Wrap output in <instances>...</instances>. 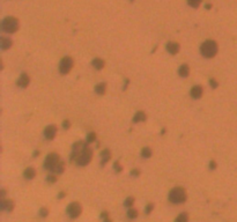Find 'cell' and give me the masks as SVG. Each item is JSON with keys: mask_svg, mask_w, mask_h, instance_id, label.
<instances>
[{"mask_svg": "<svg viewBox=\"0 0 237 222\" xmlns=\"http://www.w3.org/2000/svg\"><path fill=\"white\" fill-rule=\"evenodd\" d=\"M218 50H219L218 44H216L215 41H212V40H208V41H206V42H204L200 47L201 54L206 58H213L218 53Z\"/></svg>", "mask_w": 237, "mask_h": 222, "instance_id": "obj_1", "label": "cell"}, {"mask_svg": "<svg viewBox=\"0 0 237 222\" xmlns=\"http://www.w3.org/2000/svg\"><path fill=\"white\" fill-rule=\"evenodd\" d=\"M187 194L183 187H174L169 193V200L173 204H182L186 200Z\"/></svg>", "mask_w": 237, "mask_h": 222, "instance_id": "obj_2", "label": "cell"}, {"mask_svg": "<svg viewBox=\"0 0 237 222\" xmlns=\"http://www.w3.org/2000/svg\"><path fill=\"white\" fill-rule=\"evenodd\" d=\"M3 29L6 32L13 34L19 29V21L18 19H15L14 16H7L3 21Z\"/></svg>", "mask_w": 237, "mask_h": 222, "instance_id": "obj_3", "label": "cell"}, {"mask_svg": "<svg viewBox=\"0 0 237 222\" xmlns=\"http://www.w3.org/2000/svg\"><path fill=\"white\" fill-rule=\"evenodd\" d=\"M91 158H93V151L87 146L82 151V153L79 155V158H78V160H76L75 162H76V164L80 165V167H85V165H87L89 163Z\"/></svg>", "mask_w": 237, "mask_h": 222, "instance_id": "obj_4", "label": "cell"}, {"mask_svg": "<svg viewBox=\"0 0 237 222\" xmlns=\"http://www.w3.org/2000/svg\"><path fill=\"white\" fill-rule=\"evenodd\" d=\"M59 155L56 154V153H51V154H49L47 156V158H45V162H44V168L47 169V170H53L54 167L59 163Z\"/></svg>", "mask_w": 237, "mask_h": 222, "instance_id": "obj_5", "label": "cell"}, {"mask_svg": "<svg viewBox=\"0 0 237 222\" xmlns=\"http://www.w3.org/2000/svg\"><path fill=\"white\" fill-rule=\"evenodd\" d=\"M73 59L71 57H65L61 59L60 65H59V71L61 74H67L73 67Z\"/></svg>", "mask_w": 237, "mask_h": 222, "instance_id": "obj_6", "label": "cell"}, {"mask_svg": "<svg viewBox=\"0 0 237 222\" xmlns=\"http://www.w3.org/2000/svg\"><path fill=\"white\" fill-rule=\"evenodd\" d=\"M81 212H82V207H81V205L79 203H72L67 207V214L72 219H75L78 216H80Z\"/></svg>", "mask_w": 237, "mask_h": 222, "instance_id": "obj_7", "label": "cell"}, {"mask_svg": "<svg viewBox=\"0 0 237 222\" xmlns=\"http://www.w3.org/2000/svg\"><path fill=\"white\" fill-rule=\"evenodd\" d=\"M87 147L86 143L83 142H76L74 146H73V152H72V155H71V161H76L78 160V158H79V155L82 153V151L85 149Z\"/></svg>", "mask_w": 237, "mask_h": 222, "instance_id": "obj_8", "label": "cell"}, {"mask_svg": "<svg viewBox=\"0 0 237 222\" xmlns=\"http://www.w3.org/2000/svg\"><path fill=\"white\" fill-rule=\"evenodd\" d=\"M57 134V127L54 125L47 126V129L44 130V136L47 140H52L54 138V136Z\"/></svg>", "mask_w": 237, "mask_h": 222, "instance_id": "obj_9", "label": "cell"}, {"mask_svg": "<svg viewBox=\"0 0 237 222\" xmlns=\"http://www.w3.org/2000/svg\"><path fill=\"white\" fill-rule=\"evenodd\" d=\"M0 207L3 211H8L12 212L13 208H14V201L13 200H5V199H1V203H0Z\"/></svg>", "mask_w": 237, "mask_h": 222, "instance_id": "obj_10", "label": "cell"}, {"mask_svg": "<svg viewBox=\"0 0 237 222\" xmlns=\"http://www.w3.org/2000/svg\"><path fill=\"white\" fill-rule=\"evenodd\" d=\"M29 82H30V79H29L28 74H25V73H23V74H21V76L19 78L18 80V86L21 87V88H25V87H28Z\"/></svg>", "mask_w": 237, "mask_h": 222, "instance_id": "obj_11", "label": "cell"}, {"mask_svg": "<svg viewBox=\"0 0 237 222\" xmlns=\"http://www.w3.org/2000/svg\"><path fill=\"white\" fill-rule=\"evenodd\" d=\"M167 51H168L170 54H176L177 52L179 51V44L170 42V43L167 44Z\"/></svg>", "mask_w": 237, "mask_h": 222, "instance_id": "obj_12", "label": "cell"}, {"mask_svg": "<svg viewBox=\"0 0 237 222\" xmlns=\"http://www.w3.org/2000/svg\"><path fill=\"white\" fill-rule=\"evenodd\" d=\"M202 93H204V90H202V87L201 86H194L191 89V96L193 97V98H200L202 96Z\"/></svg>", "mask_w": 237, "mask_h": 222, "instance_id": "obj_13", "label": "cell"}, {"mask_svg": "<svg viewBox=\"0 0 237 222\" xmlns=\"http://www.w3.org/2000/svg\"><path fill=\"white\" fill-rule=\"evenodd\" d=\"M0 43H1V47H3V50H7V49H9V47L13 45V42H12V40L9 38V37H1V40H0Z\"/></svg>", "mask_w": 237, "mask_h": 222, "instance_id": "obj_14", "label": "cell"}, {"mask_svg": "<svg viewBox=\"0 0 237 222\" xmlns=\"http://www.w3.org/2000/svg\"><path fill=\"white\" fill-rule=\"evenodd\" d=\"M23 176H25V179H32L35 176H36V170H35L34 168H31V167H29V168H27L25 170Z\"/></svg>", "mask_w": 237, "mask_h": 222, "instance_id": "obj_15", "label": "cell"}, {"mask_svg": "<svg viewBox=\"0 0 237 222\" xmlns=\"http://www.w3.org/2000/svg\"><path fill=\"white\" fill-rule=\"evenodd\" d=\"M178 73H179V75L183 76V78H186V76H189V74H190V67H189V65H186V64L182 65V66L179 67V71H178Z\"/></svg>", "mask_w": 237, "mask_h": 222, "instance_id": "obj_16", "label": "cell"}, {"mask_svg": "<svg viewBox=\"0 0 237 222\" xmlns=\"http://www.w3.org/2000/svg\"><path fill=\"white\" fill-rule=\"evenodd\" d=\"M110 156H111V154H110V152H109V149H104V151L101 153V158H102V161H101V164L104 165L107 162L110 160Z\"/></svg>", "mask_w": 237, "mask_h": 222, "instance_id": "obj_17", "label": "cell"}, {"mask_svg": "<svg viewBox=\"0 0 237 222\" xmlns=\"http://www.w3.org/2000/svg\"><path fill=\"white\" fill-rule=\"evenodd\" d=\"M145 120H146V114H145L144 111H138L137 114H135V116H134V118H133V122L134 123L145 122Z\"/></svg>", "mask_w": 237, "mask_h": 222, "instance_id": "obj_18", "label": "cell"}, {"mask_svg": "<svg viewBox=\"0 0 237 222\" xmlns=\"http://www.w3.org/2000/svg\"><path fill=\"white\" fill-rule=\"evenodd\" d=\"M105 90H107V85H105L104 82L98 83V85L95 87V92H96V94H98V95H104Z\"/></svg>", "mask_w": 237, "mask_h": 222, "instance_id": "obj_19", "label": "cell"}, {"mask_svg": "<svg viewBox=\"0 0 237 222\" xmlns=\"http://www.w3.org/2000/svg\"><path fill=\"white\" fill-rule=\"evenodd\" d=\"M91 64H93V66L96 69H102V68L104 67V61L102 60V59H100V58H95Z\"/></svg>", "mask_w": 237, "mask_h": 222, "instance_id": "obj_20", "label": "cell"}, {"mask_svg": "<svg viewBox=\"0 0 237 222\" xmlns=\"http://www.w3.org/2000/svg\"><path fill=\"white\" fill-rule=\"evenodd\" d=\"M64 170H65V163L64 162H59V163L54 167V169L52 170V171L56 172V174H61Z\"/></svg>", "mask_w": 237, "mask_h": 222, "instance_id": "obj_21", "label": "cell"}, {"mask_svg": "<svg viewBox=\"0 0 237 222\" xmlns=\"http://www.w3.org/2000/svg\"><path fill=\"white\" fill-rule=\"evenodd\" d=\"M152 154H153V152H152V149L149 148V147H145L144 149H142V152H141V155H142V158H151Z\"/></svg>", "mask_w": 237, "mask_h": 222, "instance_id": "obj_22", "label": "cell"}, {"mask_svg": "<svg viewBox=\"0 0 237 222\" xmlns=\"http://www.w3.org/2000/svg\"><path fill=\"white\" fill-rule=\"evenodd\" d=\"M175 222H189V215H187L186 213H182L180 215L177 216Z\"/></svg>", "mask_w": 237, "mask_h": 222, "instance_id": "obj_23", "label": "cell"}, {"mask_svg": "<svg viewBox=\"0 0 237 222\" xmlns=\"http://www.w3.org/2000/svg\"><path fill=\"white\" fill-rule=\"evenodd\" d=\"M201 1L202 0H187V3H189V5H190L191 7L193 8H198L199 6H200Z\"/></svg>", "mask_w": 237, "mask_h": 222, "instance_id": "obj_24", "label": "cell"}, {"mask_svg": "<svg viewBox=\"0 0 237 222\" xmlns=\"http://www.w3.org/2000/svg\"><path fill=\"white\" fill-rule=\"evenodd\" d=\"M127 216H129L130 219H137L138 218V211L137 209H134V208L130 209V211L127 212Z\"/></svg>", "mask_w": 237, "mask_h": 222, "instance_id": "obj_25", "label": "cell"}, {"mask_svg": "<svg viewBox=\"0 0 237 222\" xmlns=\"http://www.w3.org/2000/svg\"><path fill=\"white\" fill-rule=\"evenodd\" d=\"M154 209V204H152V203H149V204L146 206V209H145V213L146 214H151L152 211Z\"/></svg>", "mask_w": 237, "mask_h": 222, "instance_id": "obj_26", "label": "cell"}, {"mask_svg": "<svg viewBox=\"0 0 237 222\" xmlns=\"http://www.w3.org/2000/svg\"><path fill=\"white\" fill-rule=\"evenodd\" d=\"M133 203H134V198H133V197H129L125 200V204H124V205H125L126 207H130V206H132V205H133Z\"/></svg>", "mask_w": 237, "mask_h": 222, "instance_id": "obj_27", "label": "cell"}, {"mask_svg": "<svg viewBox=\"0 0 237 222\" xmlns=\"http://www.w3.org/2000/svg\"><path fill=\"white\" fill-rule=\"evenodd\" d=\"M47 214H49V211H47V208H45V207L41 208L40 215L42 216V218H45V216H47Z\"/></svg>", "mask_w": 237, "mask_h": 222, "instance_id": "obj_28", "label": "cell"}, {"mask_svg": "<svg viewBox=\"0 0 237 222\" xmlns=\"http://www.w3.org/2000/svg\"><path fill=\"white\" fill-rule=\"evenodd\" d=\"M47 180L49 183H56V182H57V176H54V175H49V176H47Z\"/></svg>", "mask_w": 237, "mask_h": 222, "instance_id": "obj_29", "label": "cell"}, {"mask_svg": "<svg viewBox=\"0 0 237 222\" xmlns=\"http://www.w3.org/2000/svg\"><path fill=\"white\" fill-rule=\"evenodd\" d=\"M87 140H88V142L95 141V140H96V134H95V133H90L89 136H88V138H87Z\"/></svg>", "mask_w": 237, "mask_h": 222, "instance_id": "obj_30", "label": "cell"}, {"mask_svg": "<svg viewBox=\"0 0 237 222\" xmlns=\"http://www.w3.org/2000/svg\"><path fill=\"white\" fill-rule=\"evenodd\" d=\"M113 165H115V170H116V172H120V171H122V165H120V164H119V163H118V162H115V164H113Z\"/></svg>", "mask_w": 237, "mask_h": 222, "instance_id": "obj_31", "label": "cell"}, {"mask_svg": "<svg viewBox=\"0 0 237 222\" xmlns=\"http://www.w3.org/2000/svg\"><path fill=\"white\" fill-rule=\"evenodd\" d=\"M63 126H64L65 130L69 129V126H71V123H69V120H65V122L63 123Z\"/></svg>", "mask_w": 237, "mask_h": 222, "instance_id": "obj_32", "label": "cell"}, {"mask_svg": "<svg viewBox=\"0 0 237 222\" xmlns=\"http://www.w3.org/2000/svg\"><path fill=\"white\" fill-rule=\"evenodd\" d=\"M209 168H211V169H215L216 168V162L215 161L211 162V163H209Z\"/></svg>", "mask_w": 237, "mask_h": 222, "instance_id": "obj_33", "label": "cell"}, {"mask_svg": "<svg viewBox=\"0 0 237 222\" xmlns=\"http://www.w3.org/2000/svg\"><path fill=\"white\" fill-rule=\"evenodd\" d=\"M211 86H212L213 88H216V87H218V82H216L215 80H211Z\"/></svg>", "mask_w": 237, "mask_h": 222, "instance_id": "obj_34", "label": "cell"}, {"mask_svg": "<svg viewBox=\"0 0 237 222\" xmlns=\"http://www.w3.org/2000/svg\"><path fill=\"white\" fill-rule=\"evenodd\" d=\"M139 174H140V171H139V170H137V169L132 170V175L133 176H139Z\"/></svg>", "mask_w": 237, "mask_h": 222, "instance_id": "obj_35", "label": "cell"}, {"mask_svg": "<svg viewBox=\"0 0 237 222\" xmlns=\"http://www.w3.org/2000/svg\"><path fill=\"white\" fill-rule=\"evenodd\" d=\"M103 220H104V222H112L111 220H110V219L108 218V216H107V218H104V219H103Z\"/></svg>", "mask_w": 237, "mask_h": 222, "instance_id": "obj_36", "label": "cell"}, {"mask_svg": "<svg viewBox=\"0 0 237 222\" xmlns=\"http://www.w3.org/2000/svg\"><path fill=\"white\" fill-rule=\"evenodd\" d=\"M65 196H66V194H65L64 192H61V193H60V196H59V198H64Z\"/></svg>", "mask_w": 237, "mask_h": 222, "instance_id": "obj_37", "label": "cell"}]
</instances>
